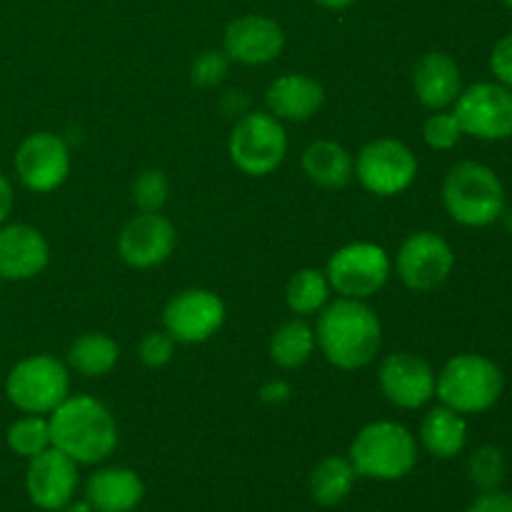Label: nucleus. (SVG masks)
<instances>
[{
    "label": "nucleus",
    "mask_w": 512,
    "mask_h": 512,
    "mask_svg": "<svg viewBox=\"0 0 512 512\" xmlns=\"http://www.w3.org/2000/svg\"><path fill=\"white\" fill-rule=\"evenodd\" d=\"M325 103L323 85L315 78L303 73L280 75L270 83L265 93V105L268 113L278 120H290V123H305L313 118Z\"/></svg>",
    "instance_id": "aec40b11"
},
{
    "label": "nucleus",
    "mask_w": 512,
    "mask_h": 512,
    "mask_svg": "<svg viewBox=\"0 0 512 512\" xmlns=\"http://www.w3.org/2000/svg\"><path fill=\"white\" fill-rule=\"evenodd\" d=\"M5 440H8V448L18 458L25 460L53 448L50 445V425L45 415H23V418H18L5 433Z\"/></svg>",
    "instance_id": "cd10ccee"
},
{
    "label": "nucleus",
    "mask_w": 512,
    "mask_h": 512,
    "mask_svg": "<svg viewBox=\"0 0 512 512\" xmlns=\"http://www.w3.org/2000/svg\"><path fill=\"white\" fill-rule=\"evenodd\" d=\"M468 475L473 480L475 488L498 490L503 485L505 475H508V460L505 453L495 445H480L470 453L468 458Z\"/></svg>",
    "instance_id": "c85d7f7f"
},
{
    "label": "nucleus",
    "mask_w": 512,
    "mask_h": 512,
    "mask_svg": "<svg viewBox=\"0 0 512 512\" xmlns=\"http://www.w3.org/2000/svg\"><path fill=\"white\" fill-rule=\"evenodd\" d=\"M315 348V328L305 323L303 318H293L280 325L273 333L268 345L270 360L283 370H295L313 358Z\"/></svg>",
    "instance_id": "a878e982"
},
{
    "label": "nucleus",
    "mask_w": 512,
    "mask_h": 512,
    "mask_svg": "<svg viewBox=\"0 0 512 512\" xmlns=\"http://www.w3.org/2000/svg\"><path fill=\"white\" fill-rule=\"evenodd\" d=\"M50 263V245L38 228L25 223L0 225V278L23 283L38 278Z\"/></svg>",
    "instance_id": "a211bd4d"
},
{
    "label": "nucleus",
    "mask_w": 512,
    "mask_h": 512,
    "mask_svg": "<svg viewBox=\"0 0 512 512\" xmlns=\"http://www.w3.org/2000/svg\"><path fill=\"white\" fill-rule=\"evenodd\" d=\"M170 198V180L163 170H143L133 183V203L140 213H160Z\"/></svg>",
    "instance_id": "c756f323"
},
{
    "label": "nucleus",
    "mask_w": 512,
    "mask_h": 512,
    "mask_svg": "<svg viewBox=\"0 0 512 512\" xmlns=\"http://www.w3.org/2000/svg\"><path fill=\"white\" fill-rule=\"evenodd\" d=\"M465 512H512V495L505 490H485Z\"/></svg>",
    "instance_id": "f704fd0d"
},
{
    "label": "nucleus",
    "mask_w": 512,
    "mask_h": 512,
    "mask_svg": "<svg viewBox=\"0 0 512 512\" xmlns=\"http://www.w3.org/2000/svg\"><path fill=\"white\" fill-rule=\"evenodd\" d=\"M58 512H95L93 510V505L88 503V500H70L68 505H65V508H60Z\"/></svg>",
    "instance_id": "ea45409f"
},
{
    "label": "nucleus",
    "mask_w": 512,
    "mask_h": 512,
    "mask_svg": "<svg viewBox=\"0 0 512 512\" xmlns=\"http://www.w3.org/2000/svg\"><path fill=\"white\" fill-rule=\"evenodd\" d=\"M225 323V303L205 288L180 290L163 310V330L180 345L208 343Z\"/></svg>",
    "instance_id": "f8f14e48"
},
{
    "label": "nucleus",
    "mask_w": 512,
    "mask_h": 512,
    "mask_svg": "<svg viewBox=\"0 0 512 512\" xmlns=\"http://www.w3.org/2000/svg\"><path fill=\"white\" fill-rule=\"evenodd\" d=\"M283 48V28L268 15H240L230 20L223 33L225 55L240 65L273 63Z\"/></svg>",
    "instance_id": "f3484780"
},
{
    "label": "nucleus",
    "mask_w": 512,
    "mask_h": 512,
    "mask_svg": "<svg viewBox=\"0 0 512 512\" xmlns=\"http://www.w3.org/2000/svg\"><path fill=\"white\" fill-rule=\"evenodd\" d=\"M355 478H358V473L348 458L328 455L310 473V495L323 508H335L353 493Z\"/></svg>",
    "instance_id": "b1692460"
},
{
    "label": "nucleus",
    "mask_w": 512,
    "mask_h": 512,
    "mask_svg": "<svg viewBox=\"0 0 512 512\" xmlns=\"http://www.w3.org/2000/svg\"><path fill=\"white\" fill-rule=\"evenodd\" d=\"M393 268L405 288L415 293H433L453 275L455 253L443 235L433 230H418L403 240Z\"/></svg>",
    "instance_id": "9d476101"
},
{
    "label": "nucleus",
    "mask_w": 512,
    "mask_h": 512,
    "mask_svg": "<svg viewBox=\"0 0 512 512\" xmlns=\"http://www.w3.org/2000/svg\"><path fill=\"white\" fill-rule=\"evenodd\" d=\"M258 398H260V403H265V405H285L290 398H293V388H290L288 380L273 378V380H268V383L260 385Z\"/></svg>",
    "instance_id": "c9c22d12"
},
{
    "label": "nucleus",
    "mask_w": 512,
    "mask_h": 512,
    "mask_svg": "<svg viewBox=\"0 0 512 512\" xmlns=\"http://www.w3.org/2000/svg\"><path fill=\"white\" fill-rule=\"evenodd\" d=\"M435 370L425 358L415 353L385 355L378 368V383L385 400L395 408L418 410L435 398Z\"/></svg>",
    "instance_id": "4468645a"
},
{
    "label": "nucleus",
    "mask_w": 512,
    "mask_h": 512,
    "mask_svg": "<svg viewBox=\"0 0 512 512\" xmlns=\"http://www.w3.org/2000/svg\"><path fill=\"white\" fill-rule=\"evenodd\" d=\"M315 3L325 10H345L350 8V5L358 3V0H315Z\"/></svg>",
    "instance_id": "58836bf2"
},
{
    "label": "nucleus",
    "mask_w": 512,
    "mask_h": 512,
    "mask_svg": "<svg viewBox=\"0 0 512 512\" xmlns=\"http://www.w3.org/2000/svg\"><path fill=\"white\" fill-rule=\"evenodd\" d=\"M230 68V58L225 55V50H205L198 58L193 60V68H190V78L200 88H215L225 80Z\"/></svg>",
    "instance_id": "2f4dec72"
},
{
    "label": "nucleus",
    "mask_w": 512,
    "mask_h": 512,
    "mask_svg": "<svg viewBox=\"0 0 512 512\" xmlns=\"http://www.w3.org/2000/svg\"><path fill=\"white\" fill-rule=\"evenodd\" d=\"M175 240V225L163 213H140L120 230L118 253L130 268L148 270L173 255Z\"/></svg>",
    "instance_id": "2eb2a0df"
},
{
    "label": "nucleus",
    "mask_w": 512,
    "mask_h": 512,
    "mask_svg": "<svg viewBox=\"0 0 512 512\" xmlns=\"http://www.w3.org/2000/svg\"><path fill=\"white\" fill-rule=\"evenodd\" d=\"M330 293H333V288H330L325 270L303 268L288 280L285 303L295 318H310L330 303Z\"/></svg>",
    "instance_id": "bb28decb"
},
{
    "label": "nucleus",
    "mask_w": 512,
    "mask_h": 512,
    "mask_svg": "<svg viewBox=\"0 0 512 512\" xmlns=\"http://www.w3.org/2000/svg\"><path fill=\"white\" fill-rule=\"evenodd\" d=\"M325 275L338 298L368 300L388 285L393 258L380 245L360 240L335 250L325 265Z\"/></svg>",
    "instance_id": "6e6552de"
},
{
    "label": "nucleus",
    "mask_w": 512,
    "mask_h": 512,
    "mask_svg": "<svg viewBox=\"0 0 512 512\" xmlns=\"http://www.w3.org/2000/svg\"><path fill=\"white\" fill-rule=\"evenodd\" d=\"M223 110L230 115V110H233V115H238V118H243V115H248V98H245L243 90H230V93H225L223 98Z\"/></svg>",
    "instance_id": "4c0bfd02"
},
{
    "label": "nucleus",
    "mask_w": 512,
    "mask_h": 512,
    "mask_svg": "<svg viewBox=\"0 0 512 512\" xmlns=\"http://www.w3.org/2000/svg\"><path fill=\"white\" fill-rule=\"evenodd\" d=\"M78 480V463H73L60 450L48 448L45 453L28 460L25 493L35 508L58 512L75 498Z\"/></svg>",
    "instance_id": "dca6fc26"
},
{
    "label": "nucleus",
    "mask_w": 512,
    "mask_h": 512,
    "mask_svg": "<svg viewBox=\"0 0 512 512\" xmlns=\"http://www.w3.org/2000/svg\"><path fill=\"white\" fill-rule=\"evenodd\" d=\"M413 90L420 105L428 110H448L463 90V75L453 55L430 50L420 55L413 68Z\"/></svg>",
    "instance_id": "6ab92c4d"
},
{
    "label": "nucleus",
    "mask_w": 512,
    "mask_h": 512,
    "mask_svg": "<svg viewBox=\"0 0 512 512\" xmlns=\"http://www.w3.org/2000/svg\"><path fill=\"white\" fill-rule=\"evenodd\" d=\"M505 390V375L495 360L478 353H460L435 378V398L460 415H478L493 408Z\"/></svg>",
    "instance_id": "39448f33"
},
{
    "label": "nucleus",
    "mask_w": 512,
    "mask_h": 512,
    "mask_svg": "<svg viewBox=\"0 0 512 512\" xmlns=\"http://www.w3.org/2000/svg\"><path fill=\"white\" fill-rule=\"evenodd\" d=\"M423 138L428 148L433 150H453L463 140V128H460L455 113L448 110H433L423 125Z\"/></svg>",
    "instance_id": "7c9ffc66"
},
{
    "label": "nucleus",
    "mask_w": 512,
    "mask_h": 512,
    "mask_svg": "<svg viewBox=\"0 0 512 512\" xmlns=\"http://www.w3.org/2000/svg\"><path fill=\"white\" fill-rule=\"evenodd\" d=\"M175 340L165 330H150L138 345V358L145 368H165L175 355Z\"/></svg>",
    "instance_id": "473e14b6"
},
{
    "label": "nucleus",
    "mask_w": 512,
    "mask_h": 512,
    "mask_svg": "<svg viewBox=\"0 0 512 512\" xmlns=\"http://www.w3.org/2000/svg\"><path fill=\"white\" fill-rule=\"evenodd\" d=\"M303 173L315 185L328 190H340L355 178V158L345 145L335 140H315L303 150Z\"/></svg>",
    "instance_id": "4be33fe9"
},
{
    "label": "nucleus",
    "mask_w": 512,
    "mask_h": 512,
    "mask_svg": "<svg viewBox=\"0 0 512 512\" xmlns=\"http://www.w3.org/2000/svg\"><path fill=\"white\" fill-rule=\"evenodd\" d=\"M418 158L395 138H375L355 155V178L378 198H395L405 193L418 178Z\"/></svg>",
    "instance_id": "1a4fd4ad"
},
{
    "label": "nucleus",
    "mask_w": 512,
    "mask_h": 512,
    "mask_svg": "<svg viewBox=\"0 0 512 512\" xmlns=\"http://www.w3.org/2000/svg\"><path fill=\"white\" fill-rule=\"evenodd\" d=\"M5 395L25 415H50L70 395L68 365L40 353L18 360L5 378Z\"/></svg>",
    "instance_id": "423d86ee"
},
{
    "label": "nucleus",
    "mask_w": 512,
    "mask_h": 512,
    "mask_svg": "<svg viewBox=\"0 0 512 512\" xmlns=\"http://www.w3.org/2000/svg\"><path fill=\"white\" fill-rule=\"evenodd\" d=\"M0 290H3V278H0Z\"/></svg>",
    "instance_id": "79ce46f5"
},
{
    "label": "nucleus",
    "mask_w": 512,
    "mask_h": 512,
    "mask_svg": "<svg viewBox=\"0 0 512 512\" xmlns=\"http://www.w3.org/2000/svg\"><path fill=\"white\" fill-rule=\"evenodd\" d=\"M383 340L378 313L365 300L335 298L318 313L315 343L325 360L340 370L368 368Z\"/></svg>",
    "instance_id": "f257e3e1"
},
{
    "label": "nucleus",
    "mask_w": 512,
    "mask_h": 512,
    "mask_svg": "<svg viewBox=\"0 0 512 512\" xmlns=\"http://www.w3.org/2000/svg\"><path fill=\"white\" fill-rule=\"evenodd\" d=\"M443 205L458 225L488 228L505 213L503 180L488 165L463 160L445 175Z\"/></svg>",
    "instance_id": "20e7f679"
},
{
    "label": "nucleus",
    "mask_w": 512,
    "mask_h": 512,
    "mask_svg": "<svg viewBox=\"0 0 512 512\" xmlns=\"http://www.w3.org/2000/svg\"><path fill=\"white\" fill-rule=\"evenodd\" d=\"M118 358V343L105 333L78 335L68 348V365L83 378H103L118 365Z\"/></svg>",
    "instance_id": "393cba45"
},
{
    "label": "nucleus",
    "mask_w": 512,
    "mask_h": 512,
    "mask_svg": "<svg viewBox=\"0 0 512 512\" xmlns=\"http://www.w3.org/2000/svg\"><path fill=\"white\" fill-rule=\"evenodd\" d=\"M228 155L235 168L253 178H265L283 165L288 155V133L283 120L255 110L235 123L228 140Z\"/></svg>",
    "instance_id": "0eeeda50"
},
{
    "label": "nucleus",
    "mask_w": 512,
    "mask_h": 512,
    "mask_svg": "<svg viewBox=\"0 0 512 512\" xmlns=\"http://www.w3.org/2000/svg\"><path fill=\"white\" fill-rule=\"evenodd\" d=\"M15 175L30 193H53L70 175V148L60 135L38 130L15 150Z\"/></svg>",
    "instance_id": "ddd939ff"
},
{
    "label": "nucleus",
    "mask_w": 512,
    "mask_h": 512,
    "mask_svg": "<svg viewBox=\"0 0 512 512\" xmlns=\"http://www.w3.org/2000/svg\"><path fill=\"white\" fill-rule=\"evenodd\" d=\"M348 460L358 478L393 483L410 475L418 465V440L395 420L368 423L350 443Z\"/></svg>",
    "instance_id": "7ed1b4c3"
},
{
    "label": "nucleus",
    "mask_w": 512,
    "mask_h": 512,
    "mask_svg": "<svg viewBox=\"0 0 512 512\" xmlns=\"http://www.w3.org/2000/svg\"><path fill=\"white\" fill-rule=\"evenodd\" d=\"M455 118H458L463 135L500 143L512 138V90L495 83H475L460 90L455 100Z\"/></svg>",
    "instance_id": "9b49d317"
},
{
    "label": "nucleus",
    "mask_w": 512,
    "mask_h": 512,
    "mask_svg": "<svg viewBox=\"0 0 512 512\" xmlns=\"http://www.w3.org/2000/svg\"><path fill=\"white\" fill-rule=\"evenodd\" d=\"M503 3H505V5H508V8L512 10V0H503Z\"/></svg>",
    "instance_id": "a19ab883"
},
{
    "label": "nucleus",
    "mask_w": 512,
    "mask_h": 512,
    "mask_svg": "<svg viewBox=\"0 0 512 512\" xmlns=\"http://www.w3.org/2000/svg\"><path fill=\"white\" fill-rule=\"evenodd\" d=\"M490 70L500 85L512 90V33L495 43L493 53H490Z\"/></svg>",
    "instance_id": "72a5a7b5"
},
{
    "label": "nucleus",
    "mask_w": 512,
    "mask_h": 512,
    "mask_svg": "<svg viewBox=\"0 0 512 512\" xmlns=\"http://www.w3.org/2000/svg\"><path fill=\"white\" fill-rule=\"evenodd\" d=\"M420 443L433 458L450 460L460 455L468 443V423L465 415L455 413L448 405L428 410L420 423Z\"/></svg>",
    "instance_id": "5701e85b"
},
{
    "label": "nucleus",
    "mask_w": 512,
    "mask_h": 512,
    "mask_svg": "<svg viewBox=\"0 0 512 512\" xmlns=\"http://www.w3.org/2000/svg\"><path fill=\"white\" fill-rule=\"evenodd\" d=\"M15 205V193H13V183L8 180V175L0 173V225L10 218Z\"/></svg>",
    "instance_id": "e433bc0d"
},
{
    "label": "nucleus",
    "mask_w": 512,
    "mask_h": 512,
    "mask_svg": "<svg viewBox=\"0 0 512 512\" xmlns=\"http://www.w3.org/2000/svg\"><path fill=\"white\" fill-rule=\"evenodd\" d=\"M50 445L78 465H100L118 448V423L93 395H68L48 415Z\"/></svg>",
    "instance_id": "f03ea898"
},
{
    "label": "nucleus",
    "mask_w": 512,
    "mask_h": 512,
    "mask_svg": "<svg viewBox=\"0 0 512 512\" xmlns=\"http://www.w3.org/2000/svg\"><path fill=\"white\" fill-rule=\"evenodd\" d=\"M143 498V478L130 468H100L85 483V500L95 512H133Z\"/></svg>",
    "instance_id": "412c9836"
}]
</instances>
